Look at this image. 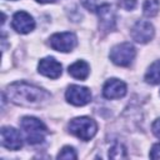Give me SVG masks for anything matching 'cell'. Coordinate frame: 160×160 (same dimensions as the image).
<instances>
[{
  "mask_svg": "<svg viewBox=\"0 0 160 160\" xmlns=\"http://www.w3.org/2000/svg\"><path fill=\"white\" fill-rule=\"evenodd\" d=\"M6 96L11 102L25 108H42L51 99L46 90L26 81L10 84L6 88Z\"/></svg>",
  "mask_w": 160,
  "mask_h": 160,
  "instance_id": "cell-1",
  "label": "cell"
},
{
  "mask_svg": "<svg viewBox=\"0 0 160 160\" xmlns=\"http://www.w3.org/2000/svg\"><path fill=\"white\" fill-rule=\"evenodd\" d=\"M20 126L30 145H36L44 141L48 130L41 120L34 116H24L20 121Z\"/></svg>",
  "mask_w": 160,
  "mask_h": 160,
  "instance_id": "cell-2",
  "label": "cell"
},
{
  "mask_svg": "<svg viewBox=\"0 0 160 160\" xmlns=\"http://www.w3.org/2000/svg\"><path fill=\"white\" fill-rule=\"evenodd\" d=\"M68 129H69L70 134L75 135L80 140L89 141L90 139H92L95 136V134L98 131V125H96L95 120H92L91 118L80 116V118H75V119L70 120Z\"/></svg>",
  "mask_w": 160,
  "mask_h": 160,
  "instance_id": "cell-3",
  "label": "cell"
},
{
  "mask_svg": "<svg viewBox=\"0 0 160 160\" xmlns=\"http://www.w3.org/2000/svg\"><path fill=\"white\" fill-rule=\"evenodd\" d=\"M135 48L130 42H121L111 48L110 60L118 66H129L135 58Z\"/></svg>",
  "mask_w": 160,
  "mask_h": 160,
  "instance_id": "cell-4",
  "label": "cell"
},
{
  "mask_svg": "<svg viewBox=\"0 0 160 160\" xmlns=\"http://www.w3.org/2000/svg\"><path fill=\"white\" fill-rule=\"evenodd\" d=\"M49 45L60 52H70L78 45V39L74 32L65 31V32H56L50 36Z\"/></svg>",
  "mask_w": 160,
  "mask_h": 160,
  "instance_id": "cell-5",
  "label": "cell"
},
{
  "mask_svg": "<svg viewBox=\"0 0 160 160\" xmlns=\"http://www.w3.org/2000/svg\"><path fill=\"white\" fill-rule=\"evenodd\" d=\"M68 102L75 106H84L91 101V92L86 86L70 85L65 92Z\"/></svg>",
  "mask_w": 160,
  "mask_h": 160,
  "instance_id": "cell-6",
  "label": "cell"
},
{
  "mask_svg": "<svg viewBox=\"0 0 160 160\" xmlns=\"http://www.w3.org/2000/svg\"><path fill=\"white\" fill-rule=\"evenodd\" d=\"M130 34H131L132 40H135L136 42H139V44H146L150 40H152L154 34H155V30H154V26H152V24L150 21L138 20L134 24V26L131 28Z\"/></svg>",
  "mask_w": 160,
  "mask_h": 160,
  "instance_id": "cell-7",
  "label": "cell"
},
{
  "mask_svg": "<svg viewBox=\"0 0 160 160\" xmlns=\"http://www.w3.org/2000/svg\"><path fill=\"white\" fill-rule=\"evenodd\" d=\"M1 145L9 150L16 151L22 148V138L19 130L11 126L1 128Z\"/></svg>",
  "mask_w": 160,
  "mask_h": 160,
  "instance_id": "cell-8",
  "label": "cell"
},
{
  "mask_svg": "<svg viewBox=\"0 0 160 160\" xmlns=\"http://www.w3.org/2000/svg\"><path fill=\"white\" fill-rule=\"evenodd\" d=\"M11 26L19 34H29L35 28V20L26 11H18L12 16Z\"/></svg>",
  "mask_w": 160,
  "mask_h": 160,
  "instance_id": "cell-9",
  "label": "cell"
},
{
  "mask_svg": "<svg viewBox=\"0 0 160 160\" xmlns=\"http://www.w3.org/2000/svg\"><path fill=\"white\" fill-rule=\"evenodd\" d=\"M126 94V84L119 79H109L102 86V95L109 100L121 99Z\"/></svg>",
  "mask_w": 160,
  "mask_h": 160,
  "instance_id": "cell-10",
  "label": "cell"
},
{
  "mask_svg": "<svg viewBox=\"0 0 160 160\" xmlns=\"http://www.w3.org/2000/svg\"><path fill=\"white\" fill-rule=\"evenodd\" d=\"M38 71L49 79H58L61 75V64L54 58L48 56L39 61Z\"/></svg>",
  "mask_w": 160,
  "mask_h": 160,
  "instance_id": "cell-11",
  "label": "cell"
},
{
  "mask_svg": "<svg viewBox=\"0 0 160 160\" xmlns=\"http://www.w3.org/2000/svg\"><path fill=\"white\" fill-rule=\"evenodd\" d=\"M98 12L99 16V21H100V26L105 30H112L115 28V22H116V16H115V11L112 10L111 5L109 4H102L100 6L96 8L95 10Z\"/></svg>",
  "mask_w": 160,
  "mask_h": 160,
  "instance_id": "cell-12",
  "label": "cell"
},
{
  "mask_svg": "<svg viewBox=\"0 0 160 160\" xmlns=\"http://www.w3.org/2000/svg\"><path fill=\"white\" fill-rule=\"evenodd\" d=\"M68 71L72 78L79 79V80H85L90 74V66L86 61L78 60V61H75L74 64H71L69 66Z\"/></svg>",
  "mask_w": 160,
  "mask_h": 160,
  "instance_id": "cell-13",
  "label": "cell"
},
{
  "mask_svg": "<svg viewBox=\"0 0 160 160\" xmlns=\"http://www.w3.org/2000/svg\"><path fill=\"white\" fill-rule=\"evenodd\" d=\"M145 81L151 85L160 84V60L154 61L149 66V69L145 74Z\"/></svg>",
  "mask_w": 160,
  "mask_h": 160,
  "instance_id": "cell-14",
  "label": "cell"
},
{
  "mask_svg": "<svg viewBox=\"0 0 160 160\" xmlns=\"http://www.w3.org/2000/svg\"><path fill=\"white\" fill-rule=\"evenodd\" d=\"M160 11L159 0H145L142 4V12L146 18H154Z\"/></svg>",
  "mask_w": 160,
  "mask_h": 160,
  "instance_id": "cell-15",
  "label": "cell"
},
{
  "mask_svg": "<svg viewBox=\"0 0 160 160\" xmlns=\"http://www.w3.org/2000/svg\"><path fill=\"white\" fill-rule=\"evenodd\" d=\"M126 149L121 145V144H115L111 146V149L109 150V158H112V159H124L126 158Z\"/></svg>",
  "mask_w": 160,
  "mask_h": 160,
  "instance_id": "cell-16",
  "label": "cell"
},
{
  "mask_svg": "<svg viewBox=\"0 0 160 160\" xmlns=\"http://www.w3.org/2000/svg\"><path fill=\"white\" fill-rule=\"evenodd\" d=\"M76 158H78V155H76L74 148H71V146H64L60 150V152L58 154V159H68V160H70V159H76Z\"/></svg>",
  "mask_w": 160,
  "mask_h": 160,
  "instance_id": "cell-17",
  "label": "cell"
},
{
  "mask_svg": "<svg viewBox=\"0 0 160 160\" xmlns=\"http://www.w3.org/2000/svg\"><path fill=\"white\" fill-rule=\"evenodd\" d=\"M118 2L124 10H132L136 6V0H118Z\"/></svg>",
  "mask_w": 160,
  "mask_h": 160,
  "instance_id": "cell-18",
  "label": "cell"
},
{
  "mask_svg": "<svg viewBox=\"0 0 160 160\" xmlns=\"http://www.w3.org/2000/svg\"><path fill=\"white\" fill-rule=\"evenodd\" d=\"M149 155H150L151 159H160V142L152 145Z\"/></svg>",
  "mask_w": 160,
  "mask_h": 160,
  "instance_id": "cell-19",
  "label": "cell"
},
{
  "mask_svg": "<svg viewBox=\"0 0 160 160\" xmlns=\"http://www.w3.org/2000/svg\"><path fill=\"white\" fill-rule=\"evenodd\" d=\"M151 130H152L154 135H155L158 139H160V118L156 119V120L152 122V125H151Z\"/></svg>",
  "mask_w": 160,
  "mask_h": 160,
  "instance_id": "cell-20",
  "label": "cell"
},
{
  "mask_svg": "<svg viewBox=\"0 0 160 160\" xmlns=\"http://www.w3.org/2000/svg\"><path fill=\"white\" fill-rule=\"evenodd\" d=\"M38 2H41V4H49V2H55L56 0H36Z\"/></svg>",
  "mask_w": 160,
  "mask_h": 160,
  "instance_id": "cell-21",
  "label": "cell"
}]
</instances>
